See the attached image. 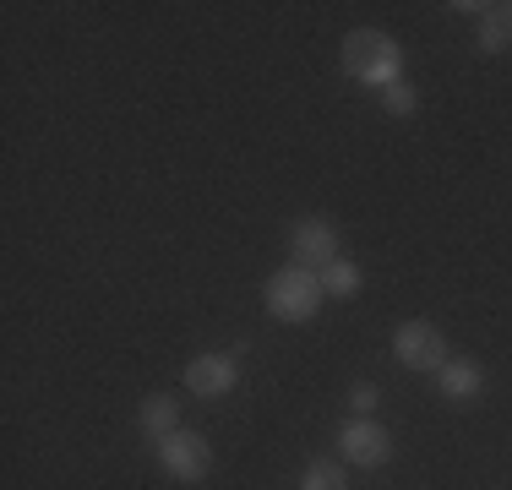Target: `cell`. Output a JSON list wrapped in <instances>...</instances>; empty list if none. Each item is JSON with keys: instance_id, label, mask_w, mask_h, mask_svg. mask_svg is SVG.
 <instances>
[{"instance_id": "6da1fadb", "label": "cell", "mask_w": 512, "mask_h": 490, "mask_svg": "<svg viewBox=\"0 0 512 490\" xmlns=\"http://www.w3.org/2000/svg\"><path fill=\"white\" fill-rule=\"evenodd\" d=\"M344 71L355 82H365V88H393V82H404V49H398L393 33H382V28H355L344 39Z\"/></svg>"}, {"instance_id": "5bb4252c", "label": "cell", "mask_w": 512, "mask_h": 490, "mask_svg": "<svg viewBox=\"0 0 512 490\" xmlns=\"http://www.w3.org/2000/svg\"><path fill=\"white\" fill-rule=\"evenodd\" d=\"M376 403H382L376 382H355V387H349V409H355V414H376Z\"/></svg>"}, {"instance_id": "8fae6325", "label": "cell", "mask_w": 512, "mask_h": 490, "mask_svg": "<svg viewBox=\"0 0 512 490\" xmlns=\"http://www.w3.org/2000/svg\"><path fill=\"white\" fill-rule=\"evenodd\" d=\"M507 44H512V17H507V6H491L480 17V55H502Z\"/></svg>"}, {"instance_id": "5b68a950", "label": "cell", "mask_w": 512, "mask_h": 490, "mask_svg": "<svg viewBox=\"0 0 512 490\" xmlns=\"http://www.w3.org/2000/svg\"><path fill=\"white\" fill-rule=\"evenodd\" d=\"M338 458L355 463V469H382V463L393 458V436H387L382 420H371V414H355V420L338 431Z\"/></svg>"}, {"instance_id": "4fadbf2b", "label": "cell", "mask_w": 512, "mask_h": 490, "mask_svg": "<svg viewBox=\"0 0 512 490\" xmlns=\"http://www.w3.org/2000/svg\"><path fill=\"white\" fill-rule=\"evenodd\" d=\"M382 109L404 120V115H414V109H420V93H414L409 82H393V88H382Z\"/></svg>"}, {"instance_id": "277c9868", "label": "cell", "mask_w": 512, "mask_h": 490, "mask_svg": "<svg viewBox=\"0 0 512 490\" xmlns=\"http://www.w3.org/2000/svg\"><path fill=\"white\" fill-rule=\"evenodd\" d=\"M393 360L404 365V371H442L453 354H447V338H442V327H431V322H404L393 333Z\"/></svg>"}, {"instance_id": "52a82bcc", "label": "cell", "mask_w": 512, "mask_h": 490, "mask_svg": "<svg viewBox=\"0 0 512 490\" xmlns=\"http://www.w3.org/2000/svg\"><path fill=\"white\" fill-rule=\"evenodd\" d=\"M186 387L197 398H224L240 387V354H197L186 365Z\"/></svg>"}, {"instance_id": "3957f363", "label": "cell", "mask_w": 512, "mask_h": 490, "mask_svg": "<svg viewBox=\"0 0 512 490\" xmlns=\"http://www.w3.org/2000/svg\"><path fill=\"white\" fill-rule=\"evenodd\" d=\"M153 447H158V469L175 485H197L213 474V447H207V436H197V431H169L164 441H153Z\"/></svg>"}, {"instance_id": "7c38bea8", "label": "cell", "mask_w": 512, "mask_h": 490, "mask_svg": "<svg viewBox=\"0 0 512 490\" xmlns=\"http://www.w3.org/2000/svg\"><path fill=\"white\" fill-rule=\"evenodd\" d=\"M300 490H349L344 458H311L306 474H300Z\"/></svg>"}, {"instance_id": "7a4b0ae2", "label": "cell", "mask_w": 512, "mask_h": 490, "mask_svg": "<svg viewBox=\"0 0 512 490\" xmlns=\"http://www.w3.org/2000/svg\"><path fill=\"white\" fill-rule=\"evenodd\" d=\"M262 300H267V311L278 316V322H311L316 311H322V278L311 273V267H300V262H289V267H278L273 278H267V289H262Z\"/></svg>"}, {"instance_id": "9a60e30c", "label": "cell", "mask_w": 512, "mask_h": 490, "mask_svg": "<svg viewBox=\"0 0 512 490\" xmlns=\"http://www.w3.org/2000/svg\"><path fill=\"white\" fill-rule=\"evenodd\" d=\"M507 17H512V6H507Z\"/></svg>"}, {"instance_id": "9c48e42d", "label": "cell", "mask_w": 512, "mask_h": 490, "mask_svg": "<svg viewBox=\"0 0 512 490\" xmlns=\"http://www.w3.org/2000/svg\"><path fill=\"white\" fill-rule=\"evenodd\" d=\"M137 420H142V431H148V441H164L169 431H180V403L169 398V392H148Z\"/></svg>"}, {"instance_id": "ba28073f", "label": "cell", "mask_w": 512, "mask_h": 490, "mask_svg": "<svg viewBox=\"0 0 512 490\" xmlns=\"http://www.w3.org/2000/svg\"><path fill=\"white\" fill-rule=\"evenodd\" d=\"M436 392H442L447 403H474V398L485 392L480 360H447L442 371H436Z\"/></svg>"}, {"instance_id": "8992f818", "label": "cell", "mask_w": 512, "mask_h": 490, "mask_svg": "<svg viewBox=\"0 0 512 490\" xmlns=\"http://www.w3.org/2000/svg\"><path fill=\"white\" fill-rule=\"evenodd\" d=\"M338 224H327V218H295L289 224V262H300V267H311V273H322L327 262H338Z\"/></svg>"}, {"instance_id": "30bf717a", "label": "cell", "mask_w": 512, "mask_h": 490, "mask_svg": "<svg viewBox=\"0 0 512 490\" xmlns=\"http://www.w3.org/2000/svg\"><path fill=\"white\" fill-rule=\"evenodd\" d=\"M316 278H322V294H333V300H355V294L365 289V273H360L355 262H349V256H338V262H327Z\"/></svg>"}]
</instances>
